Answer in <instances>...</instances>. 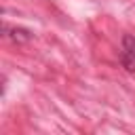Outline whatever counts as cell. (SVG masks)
I'll return each mask as SVG.
<instances>
[{
    "label": "cell",
    "instance_id": "obj_1",
    "mask_svg": "<svg viewBox=\"0 0 135 135\" xmlns=\"http://www.w3.org/2000/svg\"><path fill=\"white\" fill-rule=\"evenodd\" d=\"M120 65L127 72H135V36L124 34L120 46Z\"/></svg>",
    "mask_w": 135,
    "mask_h": 135
},
{
    "label": "cell",
    "instance_id": "obj_2",
    "mask_svg": "<svg viewBox=\"0 0 135 135\" xmlns=\"http://www.w3.org/2000/svg\"><path fill=\"white\" fill-rule=\"evenodd\" d=\"M2 36H4L6 40L15 42V44H25V42H30V40L34 38V34H32L30 30L17 27V25H4V27H2Z\"/></svg>",
    "mask_w": 135,
    "mask_h": 135
}]
</instances>
